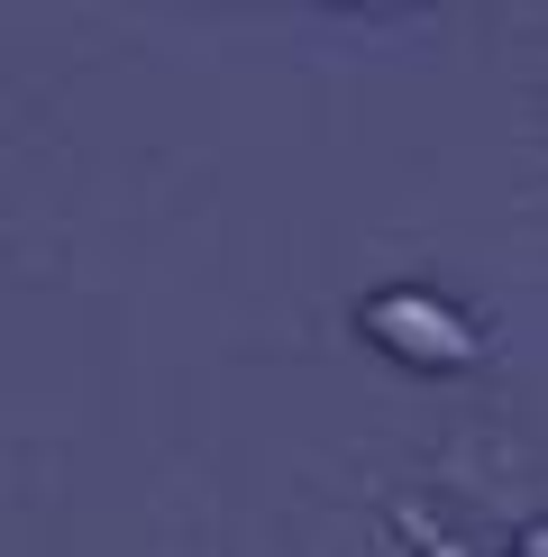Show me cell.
<instances>
[{
	"instance_id": "6da1fadb",
	"label": "cell",
	"mask_w": 548,
	"mask_h": 557,
	"mask_svg": "<svg viewBox=\"0 0 548 557\" xmlns=\"http://www.w3.org/2000/svg\"><path fill=\"white\" fill-rule=\"evenodd\" d=\"M357 330L375 338L394 366H411V375H466V366L485 357V338H475L466 311H448L439 293H411V284L375 293V301L357 311Z\"/></svg>"
},
{
	"instance_id": "7a4b0ae2",
	"label": "cell",
	"mask_w": 548,
	"mask_h": 557,
	"mask_svg": "<svg viewBox=\"0 0 548 557\" xmlns=\"http://www.w3.org/2000/svg\"><path fill=\"white\" fill-rule=\"evenodd\" d=\"M329 10H421V0H329Z\"/></svg>"
}]
</instances>
